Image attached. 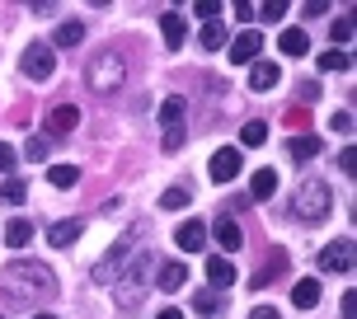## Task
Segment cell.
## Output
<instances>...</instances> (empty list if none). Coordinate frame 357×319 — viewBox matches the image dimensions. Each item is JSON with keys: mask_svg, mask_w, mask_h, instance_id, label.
Returning a JSON list of instances; mask_svg holds the SVG:
<instances>
[{"mask_svg": "<svg viewBox=\"0 0 357 319\" xmlns=\"http://www.w3.org/2000/svg\"><path fill=\"white\" fill-rule=\"evenodd\" d=\"M24 150H29V160H33V164H38V160H47V141H43V137H33Z\"/></svg>", "mask_w": 357, "mask_h": 319, "instance_id": "38", "label": "cell"}, {"mask_svg": "<svg viewBox=\"0 0 357 319\" xmlns=\"http://www.w3.org/2000/svg\"><path fill=\"white\" fill-rule=\"evenodd\" d=\"M240 164H245L240 150H235V146H221V150L212 155V178H216V183H231V178L240 174Z\"/></svg>", "mask_w": 357, "mask_h": 319, "instance_id": "10", "label": "cell"}, {"mask_svg": "<svg viewBox=\"0 0 357 319\" xmlns=\"http://www.w3.org/2000/svg\"><path fill=\"white\" fill-rule=\"evenodd\" d=\"M334 207V193H329V183L324 178H305L301 188H296V221L301 226H320L324 216Z\"/></svg>", "mask_w": 357, "mask_h": 319, "instance_id": "2", "label": "cell"}, {"mask_svg": "<svg viewBox=\"0 0 357 319\" xmlns=\"http://www.w3.org/2000/svg\"><path fill=\"white\" fill-rule=\"evenodd\" d=\"M320 272H353V240H339V244H324L320 249Z\"/></svg>", "mask_w": 357, "mask_h": 319, "instance_id": "7", "label": "cell"}, {"mask_svg": "<svg viewBox=\"0 0 357 319\" xmlns=\"http://www.w3.org/2000/svg\"><path fill=\"white\" fill-rule=\"evenodd\" d=\"M235 277H240V272H235L231 258H221V254H216V258H207V282H212V291H231Z\"/></svg>", "mask_w": 357, "mask_h": 319, "instance_id": "12", "label": "cell"}, {"mask_svg": "<svg viewBox=\"0 0 357 319\" xmlns=\"http://www.w3.org/2000/svg\"><path fill=\"white\" fill-rule=\"evenodd\" d=\"M19 71L29 75V80H47V75L56 71V52H52V47H43V42H33L29 52L19 56Z\"/></svg>", "mask_w": 357, "mask_h": 319, "instance_id": "6", "label": "cell"}, {"mask_svg": "<svg viewBox=\"0 0 357 319\" xmlns=\"http://www.w3.org/2000/svg\"><path fill=\"white\" fill-rule=\"evenodd\" d=\"M301 15H305V19H315V15H329V5H324V0H310V5H305Z\"/></svg>", "mask_w": 357, "mask_h": 319, "instance_id": "41", "label": "cell"}, {"mask_svg": "<svg viewBox=\"0 0 357 319\" xmlns=\"http://www.w3.org/2000/svg\"><path fill=\"white\" fill-rule=\"evenodd\" d=\"M301 99H305V104H315V99H320V85H315V80H305V85H301Z\"/></svg>", "mask_w": 357, "mask_h": 319, "instance_id": "42", "label": "cell"}, {"mask_svg": "<svg viewBox=\"0 0 357 319\" xmlns=\"http://www.w3.org/2000/svg\"><path fill=\"white\" fill-rule=\"evenodd\" d=\"M329 127H334V132H343V137H348V132H353V113H348V108H339V113H334V118H329Z\"/></svg>", "mask_w": 357, "mask_h": 319, "instance_id": "35", "label": "cell"}, {"mask_svg": "<svg viewBox=\"0 0 357 319\" xmlns=\"http://www.w3.org/2000/svg\"><path fill=\"white\" fill-rule=\"evenodd\" d=\"M151 258L146 254H137V263L127 267V272H118L113 277V301L123 305V310H132V305H142V296H146V286H151Z\"/></svg>", "mask_w": 357, "mask_h": 319, "instance_id": "3", "label": "cell"}, {"mask_svg": "<svg viewBox=\"0 0 357 319\" xmlns=\"http://www.w3.org/2000/svg\"><path fill=\"white\" fill-rule=\"evenodd\" d=\"M348 38H353V19H334V47L348 42Z\"/></svg>", "mask_w": 357, "mask_h": 319, "instance_id": "37", "label": "cell"}, {"mask_svg": "<svg viewBox=\"0 0 357 319\" xmlns=\"http://www.w3.org/2000/svg\"><path fill=\"white\" fill-rule=\"evenodd\" d=\"M24 193H29L24 178H5V183H0V202H24Z\"/></svg>", "mask_w": 357, "mask_h": 319, "instance_id": "31", "label": "cell"}, {"mask_svg": "<svg viewBox=\"0 0 357 319\" xmlns=\"http://www.w3.org/2000/svg\"><path fill=\"white\" fill-rule=\"evenodd\" d=\"M75 127H80V108L75 104H56L52 113H47V132H52V137H66Z\"/></svg>", "mask_w": 357, "mask_h": 319, "instance_id": "13", "label": "cell"}, {"mask_svg": "<svg viewBox=\"0 0 357 319\" xmlns=\"http://www.w3.org/2000/svg\"><path fill=\"white\" fill-rule=\"evenodd\" d=\"M80 231H85V221H75V216H71V221H56L52 231H47V240H52L56 249H66V244H75V240H80Z\"/></svg>", "mask_w": 357, "mask_h": 319, "instance_id": "18", "label": "cell"}, {"mask_svg": "<svg viewBox=\"0 0 357 319\" xmlns=\"http://www.w3.org/2000/svg\"><path fill=\"white\" fill-rule=\"evenodd\" d=\"M160 33H165V47H169V52H178V47H183V38H188L183 15H165L160 19Z\"/></svg>", "mask_w": 357, "mask_h": 319, "instance_id": "17", "label": "cell"}, {"mask_svg": "<svg viewBox=\"0 0 357 319\" xmlns=\"http://www.w3.org/2000/svg\"><path fill=\"white\" fill-rule=\"evenodd\" d=\"M291 305H296V310H315V305H320V282H315V277H301V282L291 286Z\"/></svg>", "mask_w": 357, "mask_h": 319, "instance_id": "16", "label": "cell"}, {"mask_svg": "<svg viewBox=\"0 0 357 319\" xmlns=\"http://www.w3.org/2000/svg\"><path fill=\"white\" fill-rule=\"evenodd\" d=\"M183 146V127H174V132H165V150H178Z\"/></svg>", "mask_w": 357, "mask_h": 319, "instance_id": "40", "label": "cell"}, {"mask_svg": "<svg viewBox=\"0 0 357 319\" xmlns=\"http://www.w3.org/2000/svg\"><path fill=\"white\" fill-rule=\"evenodd\" d=\"M268 141V127L264 123H245L240 127V146H264Z\"/></svg>", "mask_w": 357, "mask_h": 319, "instance_id": "30", "label": "cell"}, {"mask_svg": "<svg viewBox=\"0 0 357 319\" xmlns=\"http://www.w3.org/2000/svg\"><path fill=\"white\" fill-rule=\"evenodd\" d=\"M348 66H353V56L339 52V47L334 52H320V71H348Z\"/></svg>", "mask_w": 357, "mask_h": 319, "instance_id": "29", "label": "cell"}, {"mask_svg": "<svg viewBox=\"0 0 357 319\" xmlns=\"http://www.w3.org/2000/svg\"><path fill=\"white\" fill-rule=\"evenodd\" d=\"M197 42H202L207 52H216V47L226 42V29H221V19H212V24H202V33H197Z\"/></svg>", "mask_w": 357, "mask_h": 319, "instance_id": "28", "label": "cell"}, {"mask_svg": "<svg viewBox=\"0 0 357 319\" xmlns=\"http://www.w3.org/2000/svg\"><path fill=\"white\" fill-rule=\"evenodd\" d=\"M160 207H165V212H183V207H188V188H165Z\"/></svg>", "mask_w": 357, "mask_h": 319, "instance_id": "32", "label": "cell"}, {"mask_svg": "<svg viewBox=\"0 0 357 319\" xmlns=\"http://www.w3.org/2000/svg\"><path fill=\"white\" fill-rule=\"evenodd\" d=\"M47 183H52V188H75V183H80V169H75V164H52V169H47Z\"/></svg>", "mask_w": 357, "mask_h": 319, "instance_id": "26", "label": "cell"}, {"mask_svg": "<svg viewBox=\"0 0 357 319\" xmlns=\"http://www.w3.org/2000/svg\"><path fill=\"white\" fill-rule=\"evenodd\" d=\"M193 15L202 19V24H212V19L221 15V0H197V5H193Z\"/></svg>", "mask_w": 357, "mask_h": 319, "instance_id": "34", "label": "cell"}, {"mask_svg": "<svg viewBox=\"0 0 357 319\" xmlns=\"http://www.w3.org/2000/svg\"><path fill=\"white\" fill-rule=\"evenodd\" d=\"M193 310H197V315H207V319H216L221 310H226V296H221V291H197Z\"/></svg>", "mask_w": 357, "mask_h": 319, "instance_id": "23", "label": "cell"}, {"mask_svg": "<svg viewBox=\"0 0 357 319\" xmlns=\"http://www.w3.org/2000/svg\"><path fill=\"white\" fill-rule=\"evenodd\" d=\"M282 272H287V254H282V249H273V254H268V263H259V272L250 277V286H254V291H264V286L278 282Z\"/></svg>", "mask_w": 357, "mask_h": 319, "instance_id": "11", "label": "cell"}, {"mask_svg": "<svg viewBox=\"0 0 357 319\" xmlns=\"http://www.w3.org/2000/svg\"><path fill=\"white\" fill-rule=\"evenodd\" d=\"M212 235H216V244L226 249V254H235V249L245 244V231H240V221H235V216H216V226H212Z\"/></svg>", "mask_w": 357, "mask_h": 319, "instance_id": "9", "label": "cell"}, {"mask_svg": "<svg viewBox=\"0 0 357 319\" xmlns=\"http://www.w3.org/2000/svg\"><path fill=\"white\" fill-rule=\"evenodd\" d=\"M183 282H188V267H183V263H165L160 277H155L160 291H183Z\"/></svg>", "mask_w": 357, "mask_h": 319, "instance_id": "22", "label": "cell"}, {"mask_svg": "<svg viewBox=\"0 0 357 319\" xmlns=\"http://www.w3.org/2000/svg\"><path fill=\"white\" fill-rule=\"evenodd\" d=\"M291 160H315L320 155V137H310V132H301V137H291Z\"/></svg>", "mask_w": 357, "mask_h": 319, "instance_id": "24", "label": "cell"}, {"mask_svg": "<svg viewBox=\"0 0 357 319\" xmlns=\"http://www.w3.org/2000/svg\"><path fill=\"white\" fill-rule=\"evenodd\" d=\"M0 296L15 305H38L56 296V277L47 263H10L0 272Z\"/></svg>", "mask_w": 357, "mask_h": 319, "instance_id": "1", "label": "cell"}, {"mask_svg": "<svg viewBox=\"0 0 357 319\" xmlns=\"http://www.w3.org/2000/svg\"><path fill=\"white\" fill-rule=\"evenodd\" d=\"M250 193L259 197V202H268V197L278 193V174H273V169H259V174H254V183H250Z\"/></svg>", "mask_w": 357, "mask_h": 319, "instance_id": "27", "label": "cell"}, {"mask_svg": "<svg viewBox=\"0 0 357 319\" xmlns=\"http://www.w3.org/2000/svg\"><path fill=\"white\" fill-rule=\"evenodd\" d=\"M0 319H5V315H0Z\"/></svg>", "mask_w": 357, "mask_h": 319, "instance_id": "48", "label": "cell"}, {"mask_svg": "<svg viewBox=\"0 0 357 319\" xmlns=\"http://www.w3.org/2000/svg\"><path fill=\"white\" fill-rule=\"evenodd\" d=\"M278 47H282L287 56H305L310 52V38H305V29H282V33H278Z\"/></svg>", "mask_w": 357, "mask_h": 319, "instance_id": "19", "label": "cell"}, {"mask_svg": "<svg viewBox=\"0 0 357 319\" xmlns=\"http://www.w3.org/2000/svg\"><path fill=\"white\" fill-rule=\"evenodd\" d=\"M278 80H282V66L278 61H254L250 66V89H259V94H268Z\"/></svg>", "mask_w": 357, "mask_h": 319, "instance_id": "15", "label": "cell"}, {"mask_svg": "<svg viewBox=\"0 0 357 319\" xmlns=\"http://www.w3.org/2000/svg\"><path fill=\"white\" fill-rule=\"evenodd\" d=\"M123 80H127V66H123L118 52H99L85 71V85L94 89V94H113V89H123Z\"/></svg>", "mask_w": 357, "mask_h": 319, "instance_id": "4", "label": "cell"}, {"mask_svg": "<svg viewBox=\"0 0 357 319\" xmlns=\"http://www.w3.org/2000/svg\"><path fill=\"white\" fill-rule=\"evenodd\" d=\"M155 319H183V310H174V305H169V310H160Z\"/></svg>", "mask_w": 357, "mask_h": 319, "instance_id": "46", "label": "cell"}, {"mask_svg": "<svg viewBox=\"0 0 357 319\" xmlns=\"http://www.w3.org/2000/svg\"><path fill=\"white\" fill-rule=\"evenodd\" d=\"M142 231H146V221H132V226H127V231L118 235V244H113V249L104 254V263L94 267V282H113V277H118V267H123V258L132 254V249H137Z\"/></svg>", "mask_w": 357, "mask_h": 319, "instance_id": "5", "label": "cell"}, {"mask_svg": "<svg viewBox=\"0 0 357 319\" xmlns=\"http://www.w3.org/2000/svg\"><path fill=\"white\" fill-rule=\"evenodd\" d=\"M235 19H245V24H250V19H254V5H245V0H235Z\"/></svg>", "mask_w": 357, "mask_h": 319, "instance_id": "43", "label": "cell"}, {"mask_svg": "<svg viewBox=\"0 0 357 319\" xmlns=\"http://www.w3.org/2000/svg\"><path fill=\"white\" fill-rule=\"evenodd\" d=\"M353 146H343V150H339V169H343V174H353Z\"/></svg>", "mask_w": 357, "mask_h": 319, "instance_id": "39", "label": "cell"}, {"mask_svg": "<svg viewBox=\"0 0 357 319\" xmlns=\"http://www.w3.org/2000/svg\"><path fill=\"white\" fill-rule=\"evenodd\" d=\"M5 244H10V249L33 244V221H24V216H15V221L5 226Z\"/></svg>", "mask_w": 357, "mask_h": 319, "instance_id": "21", "label": "cell"}, {"mask_svg": "<svg viewBox=\"0 0 357 319\" xmlns=\"http://www.w3.org/2000/svg\"><path fill=\"white\" fill-rule=\"evenodd\" d=\"M282 15H287L282 0H268L264 10H254V19H264V24H282Z\"/></svg>", "mask_w": 357, "mask_h": 319, "instance_id": "33", "label": "cell"}, {"mask_svg": "<svg viewBox=\"0 0 357 319\" xmlns=\"http://www.w3.org/2000/svg\"><path fill=\"white\" fill-rule=\"evenodd\" d=\"M353 310H357V296H353V291H343V319H353Z\"/></svg>", "mask_w": 357, "mask_h": 319, "instance_id": "44", "label": "cell"}, {"mask_svg": "<svg viewBox=\"0 0 357 319\" xmlns=\"http://www.w3.org/2000/svg\"><path fill=\"white\" fill-rule=\"evenodd\" d=\"M80 38H85V24H80V19H66V24H61V29H56L52 47H75V42H80Z\"/></svg>", "mask_w": 357, "mask_h": 319, "instance_id": "25", "label": "cell"}, {"mask_svg": "<svg viewBox=\"0 0 357 319\" xmlns=\"http://www.w3.org/2000/svg\"><path fill=\"white\" fill-rule=\"evenodd\" d=\"M250 319H278V310H273V305H259V310H254Z\"/></svg>", "mask_w": 357, "mask_h": 319, "instance_id": "45", "label": "cell"}, {"mask_svg": "<svg viewBox=\"0 0 357 319\" xmlns=\"http://www.w3.org/2000/svg\"><path fill=\"white\" fill-rule=\"evenodd\" d=\"M259 52H264V33H259V29H245V33L231 42V61L235 66H254Z\"/></svg>", "mask_w": 357, "mask_h": 319, "instance_id": "8", "label": "cell"}, {"mask_svg": "<svg viewBox=\"0 0 357 319\" xmlns=\"http://www.w3.org/2000/svg\"><path fill=\"white\" fill-rule=\"evenodd\" d=\"M183 113H188V99H183V94H169V99L160 104V127H169V132H174V127L183 123Z\"/></svg>", "mask_w": 357, "mask_h": 319, "instance_id": "20", "label": "cell"}, {"mask_svg": "<svg viewBox=\"0 0 357 319\" xmlns=\"http://www.w3.org/2000/svg\"><path fill=\"white\" fill-rule=\"evenodd\" d=\"M15 146H5V141H0V174H15Z\"/></svg>", "mask_w": 357, "mask_h": 319, "instance_id": "36", "label": "cell"}, {"mask_svg": "<svg viewBox=\"0 0 357 319\" xmlns=\"http://www.w3.org/2000/svg\"><path fill=\"white\" fill-rule=\"evenodd\" d=\"M33 319H56V315H33Z\"/></svg>", "mask_w": 357, "mask_h": 319, "instance_id": "47", "label": "cell"}, {"mask_svg": "<svg viewBox=\"0 0 357 319\" xmlns=\"http://www.w3.org/2000/svg\"><path fill=\"white\" fill-rule=\"evenodd\" d=\"M174 244L183 249V254H197V249L207 244V226H202V221H183L174 231Z\"/></svg>", "mask_w": 357, "mask_h": 319, "instance_id": "14", "label": "cell"}]
</instances>
